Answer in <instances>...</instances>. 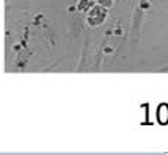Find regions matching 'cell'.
<instances>
[{
    "label": "cell",
    "mask_w": 168,
    "mask_h": 155,
    "mask_svg": "<svg viewBox=\"0 0 168 155\" xmlns=\"http://www.w3.org/2000/svg\"><path fill=\"white\" fill-rule=\"evenodd\" d=\"M157 118L160 124H167L168 122V105H160L157 110Z\"/></svg>",
    "instance_id": "obj_1"
}]
</instances>
